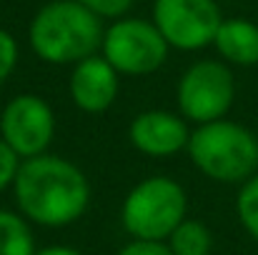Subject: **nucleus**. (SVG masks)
Returning <instances> with one entry per match:
<instances>
[{
    "label": "nucleus",
    "mask_w": 258,
    "mask_h": 255,
    "mask_svg": "<svg viewBox=\"0 0 258 255\" xmlns=\"http://www.w3.org/2000/svg\"><path fill=\"white\" fill-rule=\"evenodd\" d=\"M13 195L25 220L45 228H66L88 210L90 183L76 163L43 153L20 160Z\"/></svg>",
    "instance_id": "obj_1"
},
{
    "label": "nucleus",
    "mask_w": 258,
    "mask_h": 255,
    "mask_svg": "<svg viewBox=\"0 0 258 255\" xmlns=\"http://www.w3.org/2000/svg\"><path fill=\"white\" fill-rule=\"evenodd\" d=\"M100 18L78 0H53L43 5L28 30L33 53L50 65H76L103 45Z\"/></svg>",
    "instance_id": "obj_2"
},
{
    "label": "nucleus",
    "mask_w": 258,
    "mask_h": 255,
    "mask_svg": "<svg viewBox=\"0 0 258 255\" xmlns=\"http://www.w3.org/2000/svg\"><path fill=\"white\" fill-rule=\"evenodd\" d=\"M188 155L193 165L216 183H246L258 173V138L241 123L213 120L190 133Z\"/></svg>",
    "instance_id": "obj_3"
},
{
    "label": "nucleus",
    "mask_w": 258,
    "mask_h": 255,
    "mask_svg": "<svg viewBox=\"0 0 258 255\" xmlns=\"http://www.w3.org/2000/svg\"><path fill=\"white\" fill-rule=\"evenodd\" d=\"M188 198L178 180L153 175L141 180L123 200L120 223L136 240H168L185 220Z\"/></svg>",
    "instance_id": "obj_4"
},
{
    "label": "nucleus",
    "mask_w": 258,
    "mask_h": 255,
    "mask_svg": "<svg viewBox=\"0 0 258 255\" xmlns=\"http://www.w3.org/2000/svg\"><path fill=\"white\" fill-rule=\"evenodd\" d=\"M103 58L118 75H151L168 58V43L156 23L141 18H120L103 35Z\"/></svg>",
    "instance_id": "obj_5"
},
{
    "label": "nucleus",
    "mask_w": 258,
    "mask_h": 255,
    "mask_svg": "<svg viewBox=\"0 0 258 255\" xmlns=\"http://www.w3.org/2000/svg\"><path fill=\"white\" fill-rule=\"evenodd\" d=\"M178 110L198 125L226 118L236 98V80L226 63L198 60L178 80Z\"/></svg>",
    "instance_id": "obj_6"
},
{
    "label": "nucleus",
    "mask_w": 258,
    "mask_h": 255,
    "mask_svg": "<svg viewBox=\"0 0 258 255\" xmlns=\"http://www.w3.org/2000/svg\"><path fill=\"white\" fill-rule=\"evenodd\" d=\"M153 23L168 45L201 50L213 45L223 15L216 0H156Z\"/></svg>",
    "instance_id": "obj_7"
},
{
    "label": "nucleus",
    "mask_w": 258,
    "mask_h": 255,
    "mask_svg": "<svg viewBox=\"0 0 258 255\" xmlns=\"http://www.w3.org/2000/svg\"><path fill=\"white\" fill-rule=\"evenodd\" d=\"M53 135H55V115L43 98L25 93L13 98L3 108L0 138L20 160L43 155L53 143Z\"/></svg>",
    "instance_id": "obj_8"
},
{
    "label": "nucleus",
    "mask_w": 258,
    "mask_h": 255,
    "mask_svg": "<svg viewBox=\"0 0 258 255\" xmlns=\"http://www.w3.org/2000/svg\"><path fill=\"white\" fill-rule=\"evenodd\" d=\"M136 150L151 158H173L188 148L190 130L185 118L171 110H143L128 128Z\"/></svg>",
    "instance_id": "obj_9"
},
{
    "label": "nucleus",
    "mask_w": 258,
    "mask_h": 255,
    "mask_svg": "<svg viewBox=\"0 0 258 255\" xmlns=\"http://www.w3.org/2000/svg\"><path fill=\"white\" fill-rule=\"evenodd\" d=\"M118 88H120V75L103 55H90L76 63L68 83L76 108L90 115L105 113L115 103Z\"/></svg>",
    "instance_id": "obj_10"
},
{
    "label": "nucleus",
    "mask_w": 258,
    "mask_h": 255,
    "mask_svg": "<svg viewBox=\"0 0 258 255\" xmlns=\"http://www.w3.org/2000/svg\"><path fill=\"white\" fill-rule=\"evenodd\" d=\"M216 50L226 63L233 65H256L258 63V25L246 18H228L221 23L216 40Z\"/></svg>",
    "instance_id": "obj_11"
},
{
    "label": "nucleus",
    "mask_w": 258,
    "mask_h": 255,
    "mask_svg": "<svg viewBox=\"0 0 258 255\" xmlns=\"http://www.w3.org/2000/svg\"><path fill=\"white\" fill-rule=\"evenodd\" d=\"M35 238L28 220L18 213L0 210V255H35Z\"/></svg>",
    "instance_id": "obj_12"
},
{
    "label": "nucleus",
    "mask_w": 258,
    "mask_h": 255,
    "mask_svg": "<svg viewBox=\"0 0 258 255\" xmlns=\"http://www.w3.org/2000/svg\"><path fill=\"white\" fill-rule=\"evenodd\" d=\"M173 255H208L213 248V235L201 220H183L168 238Z\"/></svg>",
    "instance_id": "obj_13"
},
{
    "label": "nucleus",
    "mask_w": 258,
    "mask_h": 255,
    "mask_svg": "<svg viewBox=\"0 0 258 255\" xmlns=\"http://www.w3.org/2000/svg\"><path fill=\"white\" fill-rule=\"evenodd\" d=\"M236 215L243 230L258 243V173L251 175L236 195Z\"/></svg>",
    "instance_id": "obj_14"
},
{
    "label": "nucleus",
    "mask_w": 258,
    "mask_h": 255,
    "mask_svg": "<svg viewBox=\"0 0 258 255\" xmlns=\"http://www.w3.org/2000/svg\"><path fill=\"white\" fill-rule=\"evenodd\" d=\"M15 65H18V43L8 30L0 28V85L10 78Z\"/></svg>",
    "instance_id": "obj_15"
},
{
    "label": "nucleus",
    "mask_w": 258,
    "mask_h": 255,
    "mask_svg": "<svg viewBox=\"0 0 258 255\" xmlns=\"http://www.w3.org/2000/svg\"><path fill=\"white\" fill-rule=\"evenodd\" d=\"M78 3L93 10L98 18H120L133 5V0H78Z\"/></svg>",
    "instance_id": "obj_16"
},
{
    "label": "nucleus",
    "mask_w": 258,
    "mask_h": 255,
    "mask_svg": "<svg viewBox=\"0 0 258 255\" xmlns=\"http://www.w3.org/2000/svg\"><path fill=\"white\" fill-rule=\"evenodd\" d=\"M18 168H20V158L8 148V143L0 138V193L13 185L15 175H18Z\"/></svg>",
    "instance_id": "obj_17"
},
{
    "label": "nucleus",
    "mask_w": 258,
    "mask_h": 255,
    "mask_svg": "<svg viewBox=\"0 0 258 255\" xmlns=\"http://www.w3.org/2000/svg\"><path fill=\"white\" fill-rule=\"evenodd\" d=\"M118 255H173L166 240H131L128 245H123Z\"/></svg>",
    "instance_id": "obj_18"
},
{
    "label": "nucleus",
    "mask_w": 258,
    "mask_h": 255,
    "mask_svg": "<svg viewBox=\"0 0 258 255\" xmlns=\"http://www.w3.org/2000/svg\"><path fill=\"white\" fill-rule=\"evenodd\" d=\"M35 255H83V253L76 250V248H68V245H48V248L38 250Z\"/></svg>",
    "instance_id": "obj_19"
},
{
    "label": "nucleus",
    "mask_w": 258,
    "mask_h": 255,
    "mask_svg": "<svg viewBox=\"0 0 258 255\" xmlns=\"http://www.w3.org/2000/svg\"><path fill=\"white\" fill-rule=\"evenodd\" d=\"M0 120H3V105H0Z\"/></svg>",
    "instance_id": "obj_20"
}]
</instances>
